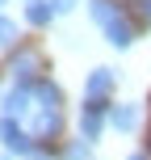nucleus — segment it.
Returning a JSON list of instances; mask_svg holds the SVG:
<instances>
[{
	"instance_id": "0eeeda50",
	"label": "nucleus",
	"mask_w": 151,
	"mask_h": 160,
	"mask_svg": "<svg viewBox=\"0 0 151 160\" xmlns=\"http://www.w3.org/2000/svg\"><path fill=\"white\" fill-rule=\"evenodd\" d=\"M105 38H109V47L126 51L130 42H134V25H130V17H126V13H122V17H113V21L105 25Z\"/></svg>"
},
{
	"instance_id": "4468645a",
	"label": "nucleus",
	"mask_w": 151,
	"mask_h": 160,
	"mask_svg": "<svg viewBox=\"0 0 151 160\" xmlns=\"http://www.w3.org/2000/svg\"><path fill=\"white\" fill-rule=\"evenodd\" d=\"M143 21H151V0H143Z\"/></svg>"
},
{
	"instance_id": "6ab92c4d",
	"label": "nucleus",
	"mask_w": 151,
	"mask_h": 160,
	"mask_svg": "<svg viewBox=\"0 0 151 160\" xmlns=\"http://www.w3.org/2000/svg\"><path fill=\"white\" fill-rule=\"evenodd\" d=\"M0 4H4V0H0Z\"/></svg>"
},
{
	"instance_id": "7ed1b4c3",
	"label": "nucleus",
	"mask_w": 151,
	"mask_h": 160,
	"mask_svg": "<svg viewBox=\"0 0 151 160\" xmlns=\"http://www.w3.org/2000/svg\"><path fill=\"white\" fill-rule=\"evenodd\" d=\"M105 122H109V101H84V110H80V139L97 143Z\"/></svg>"
},
{
	"instance_id": "20e7f679",
	"label": "nucleus",
	"mask_w": 151,
	"mask_h": 160,
	"mask_svg": "<svg viewBox=\"0 0 151 160\" xmlns=\"http://www.w3.org/2000/svg\"><path fill=\"white\" fill-rule=\"evenodd\" d=\"M0 110H4V118H30V114H34V84H13V88H4Z\"/></svg>"
},
{
	"instance_id": "ddd939ff",
	"label": "nucleus",
	"mask_w": 151,
	"mask_h": 160,
	"mask_svg": "<svg viewBox=\"0 0 151 160\" xmlns=\"http://www.w3.org/2000/svg\"><path fill=\"white\" fill-rule=\"evenodd\" d=\"M46 4H50V13H55V17H67V13L80 4V0H46Z\"/></svg>"
},
{
	"instance_id": "f257e3e1",
	"label": "nucleus",
	"mask_w": 151,
	"mask_h": 160,
	"mask_svg": "<svg viewBox=\"0 0 151 160\" xmlns=\"http://www.w3.org/2000/svg\"><path fill=\"white\" fill-rule=\"evenodd\" d=\"M63 131V88L55 80L38 76L34 80V114H30V135L34 139H59Z\"/></svg>"
},
{
	"instance_id": "dca6fc26",
	"label": "nucleus",
	"mask_w": 151,
	"mask_h": 160,
	"mask_svg": "<svg viewBox=\"0 0 151 160\" xmlns=\"http://www.w3.org/2000/svg\"><path fill=\"white\" fill-rule=\"evenodd\" d=\"M130 160H147V156H130Z\"/></svg>"
},
{
	"instance_id": "f8f14e48",
	"label": "nucleus",
	"mask_w": 151,
	"mask_h": 160,
	"mask_svg": "<svg viewBox=\"0 0 151 160\" xmlns=\"http://www.w3.org/2000/svg\"><path fill=\"white\" fill-rule=\"evenodd\" d=\"M88 152H92L88 139H72V143L63 148V160H88Z\"/></svg>"
},
{
	"instance_id": "f3484780",
	"label": "nucleus",
	"mask_w": 151,
	"mask_h": 160,
	"mask_svg": "<svg viewBox=\"0 0 151 160\" xmlns=\"http://www.w3.org/2000/svg\"><path fill=\"white\" fill-rule=\"evenodd\" d=\"M34 160H46V156H34Z\"/></svg>"
},
{
	"instance_id": "423d86ee",
	"label": "nucleus",
	"mask_w": 151,
	"mask_h": 160,
	"mask_svg": "<svg viewBox=\"0 0 151 160\" xmlns=\"http://www.w3.org/2000/svg\"><path fill=\"white\" fill-rule=\"evenodd\" d=\"M113 68H92V72L84 76V101H105V97L113 93Z\"/></svg>"
},
{
	"instance_id": "6e6552de",
	"label": "nucleus",
	"mask_w": 151,
	"mask_h": 160,
	"mask_svg": "<svg viewBox=\"0 0 151 160\" xmlns=\"http://www.w3.org/2000/svg\"><path fill=\"white\" fill-rule=\"evenodd\" d=\"M109 127L118 135H130L139 127V105H109Z\"/></svg>"
},
{
	"instance_id": "39448f33",
	"label": "nucleus",
	"mask_w": 151,
	"mask_h": 160,
	"mask_svg": "<svg viewBox=\"0 0 151 160\" xmlns=\"http://www.w3.org/2000/svg\"><path fill=\"white\" fill-rule=\"evenodd\" d=\"M38 68H42L38 51H17V55L8 59V72H13V84H34V80H38Z\"/></svg>"
},
{
	"instance_id": "2eb2a0df",
	"label": "nucleus",
	"mask_w": 151,
	"mask_h": 160,
	"mask_svg": "<svg viewBox=\"0 0 151 160\" xmlns=\"http://www.w3.org/2000/svg\"><path fill=\"white\" fill-rule=\"evenodd\" d=\"M0 160H13V156H8V152H0Z\"/></svg>"
},
{
	"instance_id": "1a4fd4ad",
	"label": "nucleus",
	"mask_w": 151,
	"mask_h": 160,
	"mask_svg": "<svg viewBox=\"0 0 151 160\" xmlns=\"http://www.w3.org/2000/svg\"><path fill=\"white\" fill-rule=\"evenodd\" d=\"M122 13H126V8H122L118 0H88V17H92V25H101V30L113 17H122Z\"/></svg>"
},
{
	"instance_id": "a211bd4d",
	"label": "nucleus",
	"mask_w": 151,
	"mask_h": 160,
	"mask_svg": "<svg viewBox=\"0 0 151 160\" xmlns=\"http://www.w3.org/2000/svg\"><path fill=\"white\" fill-rule=\"evenodd\" d=\"M25 4H34V0H25Z\"/></svg>"
},
{
	"instance_id": "9b49d317",
	"label": "nucleus",
	"mask_w": 151,
	"mask_h": 160,
	"mask_svg": "<svg viewBox=\"0 0 151 160\" xmlns=\"http://www.w3.org/2000/svg\"><path fill=\"white\" fill-rule=\"evenodd\" d=\"M17 47V21L0 13V51H13Z\"/></svg>"
},
{
	"instance_id": "f03ea898",
	"label": "nucleus",
	"mask_w": 151,
	"mask_h": 160,
	"mask_svg": "<svg viewBox=\"0 0 151 160\" xmlns=\"http://www.w3.org/2000/svg\"><path fill=\"white\" fill-rule=\"evenodd\" d=\"M0 143H4L8 156H30V160L38 156V139H34L17 118H0Z\"/></svg>"
},
{
	"instance_id": "9d476101",
	"label": "nucleus",
	"mask_w": 151,
	"mask_h": 160,
	"mask_svg": "<svg viewBox=\"0 0 151 160\" xmlns=\"http://www.w3.org/2000/svg\"><path fill=\"white\" fill-rule=\"evenodd\" d=\"M50 17H55V13H50L46 0H34V4H25V21L38 25V30H42V25H50Z\"/></svg>"
}]
</instances>
